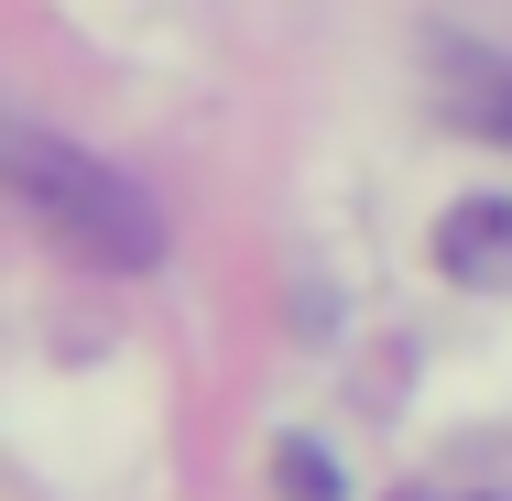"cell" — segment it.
Returning a JSON list of instances; mask_svg holds the SVG:
<instances>
[{
  "label": "cell",
  "instance_id": "cell-1",
  "mask_svg": "<svg viewBox=\"0 0 512 501\" xmlns=\"http://www.w3.org/2000/svg\"><path fill=\"white\" fill-rule=\"evenodd\" d=\"M11 186L44 218L55 251H77V262H99V273H153V262H164L153 197H142L131 175H109L99 153L55 142V131H11Z\"/></svg>",
  "mask_w": 512,
  "mask_h": 501
},
{
  "label": "cell",
  "instance_id": "cell-2",
  "mask_svg": "<svg viewBox=\"0 0 512 501\" xmlns=\"http://www.w3.org/2000/svg\"><path fill=\"white\" fill-rule=\"evenodd\" d=\"M436 262H447V284H480V295H502L512 284V197H469L436 218Z\"/></svg>",
  "mask_w": 512,
  "mask_h": 501
},
{
  "label": "cell",
  "instance_id": "cell-3",
  "mask_svg": "<svg viewBox=\"0 0 512 501\" xmlns=\"http://www.w3.org/2000/svg\"><path fill=\"white\" fill-rule=\"evenodd\" d=\"M436 77H447V109H458L480 142H502V153H512V55L447 44V55H436Z\"/></svg>",
  "mask_w": 512,
  "mask_h": 501
},
{
  "label": "cell",
  "instance_id": "cell-4",
  "mask_svg": "<svg viewBox=\"0 0 512 501\" xmlns=\"http://www.w3.org/2000/svg\"><path fill=\"white\" fill-rule=\"evenodd\" d=\"M284 480H295V501H327V469H316V447H284Z\"/></svg>",
  "mask_w": 512,
  "mask_h": 501
}]
</instances>
